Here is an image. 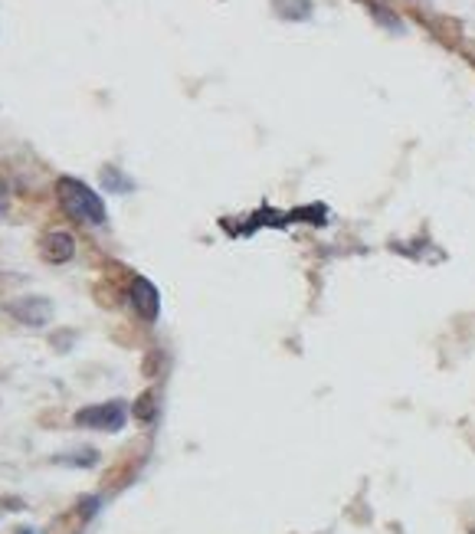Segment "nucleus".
<instances>
[{
  "label": "nucleus",
  "mask_w": 475,
  "mask_h": 534,
  "mask_svg": "<svg viewBox=\"0 0 475 534\" xmlns=\"http://www.w3.org/2000/svg\"><path fill=\"white\" fill-rule=\"evenodd\" d=\"M56 193H59V207L66 210L69 220L89 226H102L108 220L105 203H102V197L89 184L76 181V177H59L56 181Z\"/></svg>",
  "instance_id": "f257e3e1"
},
{
  "label": "nucleus",
  "mask_w": 475,
  "mask_h": 534,
  "mask_svg": "<svg viewBox=\"0 0 475 534\" xmlns=\"http://www.w3.org/2000/svg\"><path fill=\"white\" fill-rule=\"evenodd\" d=\"M135 413H138L141 420H152V413H154V410H152V394L141 397V404L135 406Z\"/></svg>",
  "instance_id": "6e6552de"
},
{
  "label": "nucleus",
  "mask_w": 475,
  "mask_h": 534,
  "mask_svg": "<svg viewBox=\"0 0 475 534\" xmlns=\"http://www.w3.org/2000/svg\"><path fill=\"white\" fill-rule=\"evenodd\" d=\"M0 207H4V193H0Z\"/></svg>",
  "instance_id": "1a4fd4ad"
},
{
  "label": "nucleus",
  "mask_w": 475,
  "mask_h": 534,
  "mask_svg": "<svg viewBox=\"0 0 475 534\" xmlns=\"http://www.w3.org/2000/svg\"><path fill=\"white\" fill-rule=\"evenodd\" d=\"M102 181H105L108 191H128V187H131V181H125V177H121L115 168H108V171L102 174Z\"/></svg>",
  "instance_id": "0eeeda50"
},
{
  "label": "nucleus",
  "mask_w": 475,
  "mask_h": 534,
  "mask_svg": "<svg viewBox=\"0 0 475 534\" xmlns=\"http://www.w3.org/2000/svg\"><path fill=\"white\" fill-rule=\"evenodd\" d=\"M40 253H43L50 263H69L73 253H76V243H73V236L63 233V230H50V233L40 240Z\"/></svg>",
  "instance_id": "39448f33"
},
{
  "label": "nucleus",
  "mask_w": 475,
  "mask_h": 534,
  "mask_svg": "<svg viewBox=\"0 0 475 534\" xmlns=\"http://www.w3.org/2000/svg\"><path fill=\"white\" fill-rule=\"evenodd\" d=\"M131 305L144 321H154L161 311V295L144 276H135V282H131Z\"/></svg>",
  "instance_id": "7ed1b4c3"
},
{
  "label": "nucleus",
  "mask_w": 475,
  "mask_h": 534,
  "mask_svg": "<svg viewBox=\"0 0 475 534\" xmlns=\"http://www.w3.org/2000/svg\"><path fill=\"white\" fill-rule=\"evenodd\" d=\"M125 404L119 400H112V404H96V406H86V410H79L76 413V423L79 427H89V429H108V433H119L125 427Z\"/></svg>",
  "instance_id": "f03ea898"
},
{
  "label": "nucleus",
  "mask_w": 475,
  "mask_h": 534,
  "mask_svg": "<svg viewBox=\"0 0 475 534\" xmlns=\"http://www.w3.org/2000/svg\"><path fill=\"white\" fill-rule=\"evenodd\" d=\"M7 311H11L13 318L23 321V325H33V328H40V325H46L50 321V315H53V305L46 299H17L7 305Z\"/></svg>",
  "instance_id": "20e7f679"
},
{
  "label": "nucleus",
  "mask_w": 475,
  "mask_h": 534,
  "mask_svg": "<svg viewBox=\"0 0 475 534\" xmlns=\"http://www.w3.org/2000/svg\"><path fill=\"white\" fill-rule=\"evenodd\" d=\"M276 11L285 20H308L312 17V0H276Z\"/></svg>",
  "instance_id": "423d86ee"
}]
</instances>
